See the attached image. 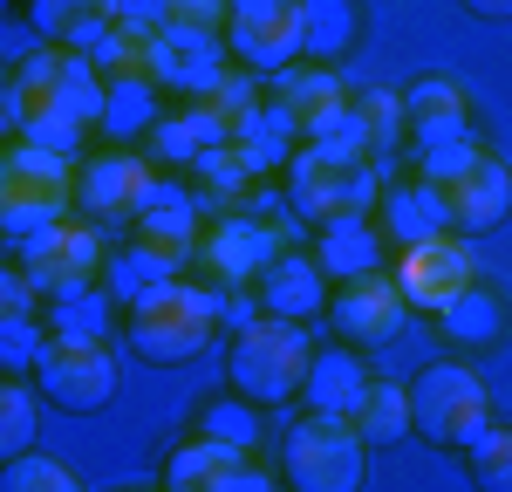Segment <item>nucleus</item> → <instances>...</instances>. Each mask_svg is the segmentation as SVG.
Segmentation results:
<instances>
[{"instance_id": "obj_6", "label": "nucleus", "mask_w": 512, "mask_h": 492, "mask_svg": "<svg viewBox=\"0 0 512 492\" xmlns=\"http://www.w3.org/2000/svg\"><path fill=\"white\" fill-rule=\"evenodd\" d=\"M21 253V274L35 281V294H69V287H89L103 281V260H110V246H103V226H89L82 212L69 219H48L35 233H21V240H7Z\"/></svg>"}, {"instance_id": "obj_39", "label": "nucleus", "mask_w": 512, "mask_h": 492, "mask_svg": "<svg viewBox=\"0 0 512 492\" xmlns=\"http://www.w3.org/2000/svg\"><path fill=\"white\" fill-rule=\"evenodd\" d=\"M355 117H362V130H369V151H390L396 137H403V103H396L390 89L355 96Z\"/></svg>"}, {"instance_id": "obj_32", "label": "nucleus", "mask_w": 512, "mask_h": 492, "mask_svg": "<svg viewBox=\"0 0 512 492\" xmlns=\"http://www.w3.org/2000/svg\"><path fill=\"white\" fill-rule=\"evenodd\" d=\"M28 21H35V35L62 41V48H89L96 28H110L117 14H110V0H28Z\"/></svg>"}, {"instance_id": "obj_8", "label": "nucleus", "mask_w": 512, "mask_h": 492, "mask_svg": "<svg viewBox=\"0 0 512 492\" xmlns=\"http://www.w3.org/2000/svg\"><path fill=\"white\" fill-rule=\"evenodd\" d=\"M390 281L403 287V301H410L417 315H437V308H444V301H451L465 281H478V246H472V233L444 226V233H431V240L396 246Z\"/></svg>"}, {"instance_id": "obj_10", "label": "nucleus", "mask_w": 512, "mask_h": 492, "mask_svg": "<svg viewBox=\"0 0 512 492\" xmlns=\"http://www.w3.org/2000/svg\"><path fill=\"white\" fill-rule=\"evenodd\" d=\"M158 192V178H151V164L137 158V151H96L89 164H76V205L89 226H130L144 205Z\"/></svg>"}, {"instance_id": "obj_1", "label": "nucleus", "mask_w": 512, "mask_h": 492, "mask_svg": "<svg viewBox=\"0 0 512 492\" xmlns=\"http://www.w3.org/2000/svg\"><path fill=\"white\" fill-rule=\"evenodd\" d=\"M103 117V76L82 48L41 41L35 55L14 62V130L28 144H48L62 158H76L82 137Z\"/></svg>"}, {"instance_id": "obj_18", "label": "nucleus", "mask_w": 512, "mask_h": 492, "mask_svg": "<svg viewBox=\"0 0 512 492\" xmlns=\"http://www.w3.org/2000/svg\"><path fill=\"white\" fill-rule=\"evenodd\" d=\"M431 322L444 328V342H451V349H492V342H506L512 315H506V294H499L492 281H465L431 315Z\"/></svg>"}, {"instance_id": "obj_23", "label": "nucleus", "mask_w": 512, "mask_h": 492, "mask_svg": "<svg viewBox=\"0 0 512 492\" xmlns=\"http://www.w3.org/2000/svg\"><path fill=\"white\" fill-rule=\"evenodd\" d=\"M342 171H349V164L321 158L315 144H294V158H287V205H294L308 226L335 219V212H342Z\"/></svg>"}, {"instance_id": "obj_19", "label": "nucleus", "mask_w": 512, "mask_h": 492, "mask_svg": "<svg viewBox=\"0 0 512 492\" xmlns=\"http://www.w3.org/2000/svg\"><path fill=\"white\" fill-rule=\"evenodd\" d=\"M362 390H369V369L355 363L349 342H342V349H315V363H308V376H301L308 417H342V424H349V410L362 404Z\"/></svg>"}, {"instance_id": "obj_25", "label": "nucleus", "mask_w": 512, "mask_h": 492, "mask_svg": "<svg viewBox=\"0 0 512 492\" xmlns=\"http://www.w3.org/2000/svg\"><path fill=\"white\" fill-rule=\"evenodd\" d=\"M294 14H301V55L308 62H342L362 35V7L355 0H294Z\"/></svg>"}, {"instance_id": "obj_13", "label": "nucleus", "mask_w": 512, "mask_h": 492, "mask_svg": "<svg viewBox=\"0 0 512 492\" xmlns=\"http://www.w3.org/2000/svg\"><path fill=\"white\" fill-rule=\"evenodd\" d=\"M280 253V233L260 219V212H246V205H226L205 233H198V253L192 260H205V274L219 287H246L267 260Z\"/></svg>"}, {"instance_id": "obj_21", "label": "nucleus", "mask_w": 512, "mask_h": 492, "mask_svg": "<svg viewBox=\"0 0 512 492\" xmlns=\"http://www.w3.org/2000/svg\"><path fill=\"white\" fill-rule=\"evenodd\" d=\"M212 144H233V123L219 117L212 103H185V110L151 123V158L158 164H198Z\"/></svg>"}, {"instance_id": "obj_14", "label": "nucleus", "mask_w": 512, "mask_h": 492, "mask_svg": "<svg viewBox=\"0 0 512 492\" xmlns=\"http://www.w3.org/2000/svg\"><path fill=\"white\" fill-rule=\"evenodd\" d=\"M328 315V328L349 342V349H383L396 328H403V315H410V301H403V287L376 267V274H355V281H342V294L321 308Z\"/></svg>"}, {"instance_id": "obj_28", "label": "nucleus", "mask_w": 512, "mask_h": 492, "mask_svg": "<svg viewBox=\"0 0 512 492\" xmlns=\"http://www.w3.org/2000/svg\"><path fill=\"white\" fill-rule=\"evenodd\" d=\"M349 431H355V438H362L369 451H383V445H396V438H410V383L369 376L362 404L349 410Z\"/></svg>"}, {"instance_id": "obj_30", "label": "nucleus", "mask_w": 512, "mask_h": 492, "mask_svg": "<svg viewBox=\"0 0 512 492\" xmlns=\"http://www.w3.org/2000/svg\"><path fill=\"white\" fill-rule=\"evenodd\" d=\"M478 130L472 123H458V130H437V137H417L410 144V178H424V185H437V192H451L465 171L478 164Z\"/></svg>"}, {"instance_id": "obj_15", "label": "nucleus", "mask_w": 512, "mask_h": 492, "mask_svg": "<svg viewBox=\"0 0 512 492\" xmlns=\"http://www.w3.org/2000/svg\"><path fill=\"white\" fill-rule=\"evenodd\" d=\"M383 226L376 212H335L315 226V267L328 281H355V274H376L383 267Z\"/></svg>"}, {"instance_id": "obj_43", "label": "nucleus", "mask_w": 512, "mask_h": 492, "mask_svg": "<svg viewBox=\"0 0 512 492\" xmlns=\"http://www.w3.org/2000/svg\"><path fill=\"white\" fill-rule=\"evenodd\" d=\"M110 14L130 28H158V0H110Z\"/></svg>"}, {"instance_id": "obj_17", "label": "nucleus", "mask_w": 512, "mask_h": 492, "mask_svg": "<svg viewBox=\"0 0 512 492\" xmlns=\"http://www.w3.org/2000/svg\"><path fill=\"white\" fill-rule=\"evenodd\" d=\"M444 205H451V226L458 233H492L499 219L512 212V171H506V158H492V151H478V164L444 192Z\"/></svg>"}, {"instance_id": "obj_7", "label": "nucleus", "mask_w": 512, "mask_h": 492, "mask_svg": "<svg viewBox=\"0 0 512 492\" xmlns=\"http://www.w3.org/2000/svg\"><path fill=\"white\" fill-rule=\"evenodd\" d=\"M362 458H369V445L342 417H301L280 438V479L294 492H355L362 486Z\"/></svg>"}, {"instance_id": "obj_26", "label": "nucleus", "mask_w": 512, "mask_h": 492, "mask_svg": "<svg viewBox=\"0 0 512 492\" xmlns=\"http://www.w3.org/2000/svg\"><path fill=\"white\" fill-rule=\"evenodd\" d=\"M130 233H137L144 246H164V253H185V260H192L198 253V199L178 192V185H158L151 205L130 219Z\"/></svg>"}, {"instance_id": "obj_9", "label": "nucleus", "mask_w": 512, "mask_h": 492, "mask_svg": "<svg viewBox=\"0 0 512 492\" xmlns=\"http://www.w3.org/2000/svg\"><path fill=\"white\" fill-rule=\"evenodd\" d=\"M35 383H41V404L69 410V417H96V410L117 397V356L110 342H55L35 356Z\"/></svg>"}, {"instance_id": "obj_40", "label": "nucleus", "mask_w": 512, "mask_h": 492, "mask_svg": "<svg viewBox=\"0 0 512 492\" xmlns=\"http://www.w3.org/2000/svg\"><path fill=\"white\" fill-rule=\"evenodd\" d=\"M41 349H48L41 315H14V322H0V369H35Z\"/></svg>"}, {"instance_id": "obj_35", "label": "nucleus", "mask_w": 512, "mask_h": 492, "mask_svg": "<svg viewBox=\"0 0 512 492\" xmlns=\"http://www.w3.org/2000/svg\"><path fill=\"white\" fill-rule=\"evenodd\" d=\"M192 417H198V431H205V438H226V445L260 451V404H246L239 390H233V397H205Z\"/></svg>"}, {"instance_id": "obj_44", "label": "nucleus", "mask_w": 512, "mask_h": 492, "mask_svg": "<svg viewBox=\"0 0 512 492\" xmlns=\"http://www.w3.org/2000/svg\"><path fill=\"white\" fill-rule=\"evenodd\" d=\"M14 137V69H0V144Z\"/></svg>"}, {"instance_id": "obj_27", "label": "nucleus", "mask_w": 512, "mask_h": 492, "mask_svg": "<svg viewBox=\"0 0 512 492\" xmlns=\"http://www.w3.org/2000/svg\"><path fill=\"white\" fill-rule=\"evenodd\" d=\"M110 287L89 281V287H69V294H48V308H41V328L55 335V342H110Z\"/></svg>"}, {"instance_id": "obj_29", "label": "nucleus", "mask_w": 512, "mask_h": 492, "mask_svg": "<svg viewBox=\"0 0 512 492\" xmlns=\"http://www.w3.org/2000/svg\"><path fill=\"white\" fill-rule=\"evenodd\" d=\"M178 267H185V253H164V246L130 240V246H117V253L103 260V287H110V301H117V308H130L137 294H151L158 281H171Z\"/></svg>"}, {"instance_id": "obj_45", "label": "nucleus", "mask_w": 512, "mask_h": 492, "mask_svg": "<svg viewBox=\"0 0 512 492\" xmlns=\"http://www.w3.org/2000/svg\"><path fill=\"white\" fill-rule=\"evenodd\" d=\"M253 308H260V301H246V294H226V301H219V322L246 328V322H253Z\"/></svg>"}, {"instance_id": "obj_42", "label": "nucleus", "mask_w": 512, "mask_h": 492, "mask_svg": "<svg viewBox=\"0 0 512 492\" xmlns=\"http://www.w3.org/2000/svg\"><path fill=\"white\" fill-rule=\"evenodd\" d=\"M280 21H301L294 0H233L226 28H280Z\"/></svg>"}, {"instance_id": "obj_38", "label": "nucleus", "mask_w": 512, "mask_h": 492, "mask_svg": "<svg viewBox=\"0 0 512 492\" xmlns=\"http://www.w3.org/2000/svg\"><path fill=\"white\" fill-rule=\"evenodd\" d=\"M233 0H158V28H185V35H226Z\"/></svg>"}, {"instance_id": "obj_41", "label": "nucleus", "mask_w": 512, "mask_h": 492, "mask_svg": "<svg viewBox=\"0 0 512 492\" xmlns=\"http://www.w3.org/2000/svg\"><path fill=\"white\" fill-rule=\"evenodd\" d=\"M35 308H41V294H35V281L21 274V260H14V267L0 260V322H14V315H35Z\"/></svg>"}, {"instance_id": "obj_33", "label": "nucleus", "mask_w": 512, "mask_h": 492, "mask_svg": "<svg viewBox=\"0 0 512 492\" xmlns=\"http://www.w3.org/2000/svg\"><path fill=\"white\" fill-rule=\"evenodd\" d=\"M301 144H315L321 158H335V164L376 158V151H369V130H362V117H355V96H342L335 110H321V117L301 123Z\"/></svg>"}, {"instance_id": "obj_34", "label": "nucleus", "mask_w": 512, "mask_h": 492, "mask_svg": "<svg viewBox=\"0 0 512 492\" xmlns=\"http://www.w3.org/2000/svg\"><path fill=\"white\" fill-rule=\"evenodd\" d=\"M35 431H41V404H35V390L14 376V369H0V465L14 458V451H28L35 445Z\"/></svg>"}, {"instance_id": "obj_12", "label": "nucleus", "mask_w": 512, "mask_h": 492, "mask_svg": "<svg viewBox=\"0 0 512 492\" xmlns=\"http://www.w3.org/2000/svg\"><path fill=\"white\" fill-rule=\"evenodd\" d=\"M226 69H233V62H226V41L219 35L151 28V41H144V76L158 82V89H171V96H185V103H205Z\"/></svg>"}, {"instance_id": "obj_2", "label": "nucleus", "mask_w": 512, "mask_h": 492, "mask_svg": "<svg viewBox=\"0 0 512 492\" xmlns=\"http://www.w3.org/2000/svg\"><path fill=\"white\" fill-rule=\"evenodd\" d=\"M212 335H219V294L185 281V274L158 281L151 294H137L123 308V342L151 369H178V363H192V356H205Z\"/></svg>"}, {"instance_id": "obj_4", "label": "nucleus", "mask_w": 512, "mask_h": 492, "mask_svg": "<svg viewBox=\"0 0 512 492\" xmlns=\"http://www.w3.org/2000/svg\"><path fill=\"white\" fill-rule=\"evenodd\" d=\"M76 158H62V151H48V144H7L0 151V240H21V233H35L48 219H69L76 205Z\"/></svg>"}, {"instance_id": "obj_5", "label": "nucleus", "mask_w": 512, "mask_h": 492, "mask_svg": "<svg viewBox=\"0 0 512 492\" xmlns=\"http://www.w3.org/2000/svg\"><path fill=\"white\" fill-rule=\"evenodd\" d=\"M492 424V390L472 363H431L410 383V431L437 451H465Z\"/></svg>"}, {"instance_id": "obj_36", "label": "nucleus", "mask_w": 512, "mask_h": 492, "mask_svg": "<svg viewBox=\"0 0 512 492\" xmlns=\"http://www.w3.org/2000/svg\"><path fill=\"white\" fill-rule=\"evenodd\" d=\"M465 472L478 492H512V424H485L465 445Z\"/></svg>"}, {"instance_id": "obj_31", "label": "nucleus", "mask_w": 512, "mask_h": 492, "mask_svg": "<svg viewBox=\"0 0 512 492\" xmlns=\"http://www.w3.org/2000/svg\"><path fill=\"white\" fill-rule=\"evenodd\" d=\"M267 82H274V96H280V103H287L301 123L321 117V110H335V103L349 96V82L335 76L328 62H308V55H301V62H287V69H274Z\"/></svg>"}, {"instance_id": "obj_24", "label": "nucleus", "mask_w": 512, "mask_h": 492, "mask_svg": "<svg viewBox=\"0 0 512 492\" xmlns=\"http://www.w3.org/2000/svg\"><path fill=\"white\" fill-rule=\"evenodd\" d=\"M403 137L417 144V137H437V130H458V123H472V103H465V89L451 76H417L403 96Z\"/></svg>"}, {"instance_id": "obj_46", "label": "nucleus", "mask_w": 512, "mask_h": 492, "mask_svg": "<svg viewBox=\"0 0 512 492\" xmlns=\"http://www.w3.org/2000/svg\"><path fill=\"white\" fill-rule=\"evenodd\" d=\"M465 14H478V21H512V0H465Z\"/></svg>"}, {"instance_id": "obj_3", "label": "nucleus", "mask_w": 512, "mask_h": 492, "mask_svg": "<svg viewBox=\"0 0 512 492\" xmlns=\"http://www.w3.org/2000/svg\"><path fill=\"white\" fill-rule=\"evenodd\" d=\"M308 363H315V335H308V322H287V315H253L246 328H233L226 383H233L246 404L274 410V404H287V397H301Z\"/></svg>"}, {"instance_id": "obj_16", "label": "nucleus", "mask_w": 512, "mask_h": 492, "mask_svg": "<svg viewBox=\"0 0 512 492\" xmlns=\"http://www.w3.org/2000/svg\"><path fill=\"white\" fill-rule=\"evenodd\" d=\"M253 287H260V308L287 315V322H315L321 308H328V274L315 267V253H287L280 246L274 260L253 274Z\"/></svg>"}, {"instance_id": "obj_37", "label": "nucleus", "mask_w": 512, "mask_h": 492, "mask_svg": "<svg viewBox=\"0 0 512 492\" xmlns=\"http://www.w3.org/2000/svg\"><path fill=\"white\" fill-rule=\"evenodd\" d=\"M0 492H76V472L62 465V458H48V451H14L7 465H0Z\"/></svg>"}, {"instance_id": "obj_22", "label": "nucleus", "mask_w": 512, "mask_h": 492, "mask_svg": "<svg viewBox=\"0 0 512 492\" xmlns=\"http://www.w3.org/2000/svg\"><path fill=\"white\" fill-rule=\"evenodd\" d=\"M158 82L144 76V69H130V76H103V117L96 130L110 137V144H137V137H151V123H158Z\"/></svg>"}, {"instance_id": "obj_20", "label": "nucleus", "mask_w": 512, "mask_h": 492, "mask_svg": "<svg viewBox=\"0 0 512 492\" xmlns=\"http://www.w3.org/2000/svg\"><path fill=\"white\" fill-rule=\"evenodd\" d=\"M376 226H383V240L390 246H410V240H431L451 226V205L437 185L424 178H410V185H383V199H376Z\"/></svg>"}, {"instance_id": "obj_11", "label": "nucleus", "mask_w": 512, "mask_h": 492, "mask_svg": "<svg viewBox=\"0 0 512 492\" xmlns=\"http://www.w3.org/2000/svg\"><path fill=\"white\" fill-rule=\"evenodd\" d=\"M164 486H171V492H267V486H274V472L260 465V451L192 431L185 445L164 458Z\"/></svg>"}]
</instances>
